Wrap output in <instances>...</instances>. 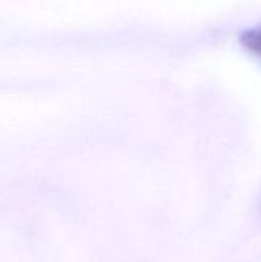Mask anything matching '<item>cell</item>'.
<instances>
[{"instance_id": "1", "label": "cell", "mask_w": 261, "mask_h": 262, "mask_svg": "<svg viewBox=\"0 0 261 262\" xmlns=\"http://www.w3.org/2000/svg\"><path fill=\"white\" fill-rule=\"evenodd\" d=\"M240 40L246 49H249L252 54H255L258 58H261V25L243 32Z\"/></svg>"}]
</instances>
